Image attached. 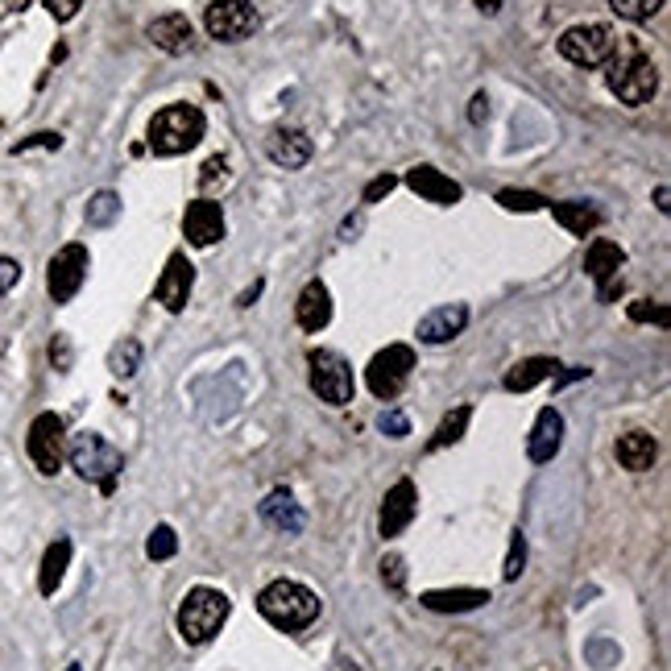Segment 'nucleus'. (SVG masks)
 I'll return each mask as SVG.
<instances>
[{
	"mask_svg": "<svg viewBox=\"0 0 671 671\" xmlns=\"http://www.w3.org/2000/svg\"><path fill=\"white\" fill-rule=\"evenodd\" d=\"M178 552V534L170 527H154V534L145 539V555L150 560H170Z\"/></svg>",
	"mask_w": 671,
	"mask_h": 671,
	"instance_id": "nucleus-34",
	"label": "nucleus"
},
{
	"mask_svg": "<svg viewBox=\"0 0 671 671\" xmlns=\"http://www.w3.org/2000/svg\"><path fill=\"white\" fill-rule=\"evenodd\" d=\"M87 266H92L87 245H80V240L62 245L59 254L50 257V266H46V291H50V298L55 303H71V298L80 295V286L87 282Z\"/></svg>",
	"mask_w": 671,
	"mask_h": 671,
	"instance_id": "nucleus-10",
	"label": "nucleus"
},
{
	"mask_svg": "<svg viewBox=\"0 0 671 671\" xmlns=\"http://www.w3.org/2000/svg\"><path fill=\"white\" fill-rule=\"evenodd\" d=\"M377 432L390 435V439H407V435H411V419L402 415L398 407H390V411H381V415H377Z\"/></svg>",
	"mask_w": 671,
	"mask_h": 671,
	"instance_id": "nucleus-36",
	"label": "nucleus"
},
{
	"mask_svg": "<svg viewBox=\"0 0 671 671\" xmlns=\"http://www.w3.org/2000/svg\"><path fill=\"white\" fill-rule=\"evenodd\" d=\"M145 34L166 55H191L196 50V25H191L187 13H162V17L145 25Z\"/></svg>",
	"mask_w": 671,
	"mask_h": 671,
	"instance_id": "nucleus-16",
	"label": "nucleus"
},
{
	"mask_svg": "<svg viewBox=\"0 0 671 671\" xmlns=\"http://www.w3.org/2000/svg\"><path fill=\"white\" fill-rule=\"evenodd\" d=\"M560 448H564V415H560L555 407H543L531 427L527 456H531V464H552Z\"/></svg>",
	"mask_w": 671,
	"mask_h": 671,
	"instance_id": "nucleus-20",
	"label": "nucleus"
},
{
	"mask_svg": "<svg viewBox=\"0 0 671 671\" xmlns=\"http://www.w3.org/2000/svg\"><path fill=\"white\" fill-rule=\"evenodd\" d=\"M183 233H187V240H191L196 249H212L216 240H224V208H220L216 199H196V203H187V212H183Z\"/></svg>",
	"mask_w": 671,
	"mask_h": 671,
	"instance_id": "nucleus-15",
	"label": "nucleus"
},
{
	"mask_svg": "<svg viewBox=\"0 0 671 671\" xmlns=\"http://www.w3.org/2000/svg\"><path fill=\"white\" fill-rule=\"evenodd\" d=\"M21 282V261L17 257H0V303L9 298V291Z\"/></svg>",
	"mask_w": 671,
	"mask_h": 671,
	"instance_id": "nucleus-38",
	"label": "nucleus"
},
{
	"mask_svg": "<svg viewBox=\"0 0 671 671\" xmlns=\"http://www.w3.org/2000/svg\"><path fill=\"white\" fill-rule=\"evenodd\" d=\"M564 365L555 361V356H527V361H518L510 374L502 377V386L510 390V395H527L534 386H543V381H552Z\"/></svg>",
	"mask_w": 671,
	"mask_h": 671,
	"instance_id": "nucleus-23",
	"label": "nucleus"
},
{
	"mask_svg": "<svg viewBox=\"0 0 671 671\" xmlns=\"http://www.w3.org/2000/svg\"><path fill=\"white\" fill-rule=\"evenodd\" d=\"M108 369L117 377H133L141 369V340H133V336H125L117 349L108 353Z\"/></svg>",
	"mask_w": 671,
	"mask_h": 671,
	"instance_id": "nucleus-29",
	"label": "nucleus"
},
{
	"mask_svg": "<svg viewBox=\"0 0 671 671\" xmlns=\"http://www.w3.org/2000/svg\"><path fill=\"white\" fill-rule=\"evenodd\" d=\"M257 295H261V282H254V286H249V291L240 295V303H237V307H249V303H254Z\"/></svg>",
	"mask_w": 671,
	"mask_h": 671,
	"instance_id": "nucleus-46",
	"label": "nucleus"
},
{
	"mask_svg": "<svg viewBox=\"0 0 671 671\" xmlns=\"http://www.w3.org/2000/svg\"><path fill=\"white\" fill-rule=\"evenodd\" d=\"M610 9L622 21H651L663 9V0H610Z\"/></svg>",
	"mask_w": 671,
	"mask_h": 671,
	"instance_id": "nucleus-33",
	"label": "nucleus"
},
{
	"mask_svg": "<svg viewBox=\"0 0 671 671\" xmlns=\"http://www.w3.org/2000/svg\"><path fill=\"white\" fill-rule=\"evenodd\" d=\"M407 187L423 196L427 203H439V208H448V203H460L464 199V187L448 178L444 170H435V166H411L407 170Z\"/></svg>",
	"mask_w": 671,
	"mask_h": 671,
	"instance_id": "nucleus-19",
	"label": "nucleus"
},
{
	"mask_svg": "<svg viewBox=\"0 0 671 671\" xmlns=\"http://www.w3.org/2000/svg\"><path fill=\"white\" fill-rule=\"evenodd\" d=\"M67 671H83V668H67Z\"/></svg>",
	"mask_w": 671,
	"mask_h": 671,
	"instance_id": "nucleus-50",
	"label": "nucleus"
},
{
	"mask_svg": "<svg viewBox=\"0 0 671 671\" xmlns=\"http://www.w3.org/2000/svg\"><path fill=\"white\" fill-rule=\"evenodd\" d=\"M224 175H228V162L220 158H208L203 162V175H199V187H216V183H224Z\"/></svg>",
	"mask_w": 671,
	"mask_h": 671,
	"instance_id": "nucleus-41",
	"label": "nucleus"
},
{
	"mask_svg": "<svg viewBox=\"0 0 671 671\" xmlns=\"http://www.w3.org/2000/svg\"><path fill=\"white\" fill-rule=\"evenodd\" d=\"M67 564H71V539H55L46 555H42V568H38V592L42 597H55L67 576Z\"/></svg>",
	"mask_w": 671,
	"mask_h": 671,
	"instance_id": "nucleus-27",
	"label": "nucleus"
},
{
	"mask_svg": "<svg viewBox=\"0 0 671 671\" xmlns=\"http://www.w3.org/2000/svg\"><path fill=\"white\" fill-rule=\"evenodd\" d=\"M203 133H208V117L199 113L196 104H170L150 120V138L145 141H150V150L158 158H175V154L196 150Z\"/></svg>",
	"mask_w": 671,
	"mask_h": 671,
	"instance_id": "nucleus-5",
	"label": "nucleus"
},
{
	"mask_svg": "<svg viewBox=\"0 0 671 671\" xmlns=\"http://www.w3.org/2000/svg\"><path fill=\"white\" fill-rule=\"evenodd\" d=\"M626 266V249L617 245V240H605V237H597L585 249V274L597 282V295H601V303H613V295L622 291V270Z\"/></svg>",
	"mask_w": 671,
	"mask_h": 671,
	"instance_id": "nucleus-12",
	"label": "nucleus"
},
{
	"mask_svg": "<svg viewBox=\"0 0 671 671\" xmlns=\"http://www.w3.org/2000/svg\"><path fill=\"white\" fill-rule=\"evenodd\" d=\"M25 452H30V460H34V469H38L42 476H59L62 464H67V423H62L55 411H42V415L30 423Z\"/></svg>",
	"mask_w": 671,
	"mask_h": 671,
	"instance_id": "nucleus-8",
	"label": "nucleus"
},
{
	"mask_svg": "<svg viewBox=\"0 0 671 671\" xmlns=\"http://www.w3.org/2000/svg\"><path fill=\"white\" fill-rule=\"evenodd\" d=\"M476 9H481V13H497V9H502V0H476Z\"/></svg>",
	"mask_w": 671,
	"mask_h": 671,
	"instance_id": "nucleus-48",
	"label": "nucleus"
},
{
	"mask_svg": "<svg viewBox=\"0 0 671 671\" xmlns=\"http://www.w3.org/2000/svg\"><path fill=\"white\" fill-rule=\"evenodd\" d=\"M617 464L626 469V473H647L655 464V456H659V444H655L651 432H626L617 435Z\"/></svg>",
	"mask_w": 671,
	"mask_h": 671,
	"instance_id": "nucleus-25",
	"label": "nucleus"
},
{
	"mask_svg": "<svg viewBox=\"0 0 671 671\" xmlns=\"http://www.w3.org/2000/svg\"><path fill=\"white\" fill-rule=\"evenodd\" d=\"M307 369H311V390L319 395V402H328V407H349L353 402V365L336 349H311Z\"/></svg>",
	"mask_w": 671,
	"mask_h": 671,
	"instance_id": "nucleus-6",
	"label": "nucleus"
},
{
	"mask_svg": "<svg viewBox=\"0 0 671 671\" xmlns=\"http://www.w3.org/2000/svg\"><path fill=\"white\" fill-rule=\"evenodd\" d=\"M203 30H208V38L237 46L257 30V9L249 0H212L203 13Z\"/></svg>",
	"mask_w": 671,
	"mask_h": 671,
	"instance_id": "nucleus-11",
	"label": "nucleus"
},
{
	"mask_svg": "<svg viewBox=\"0 0 671 671\" xmlns=\"http://www.w3.org/2000/svg\"><path fill=\"white\" fill-rule=\"evenodd\" d=\"M613 46H617V34H613V25H605V21L573 25V30H564L560 42H555V50L568 62H576V67H605Z\"/></svg>",
	"mask_w": 671,
	"mask_h": 671,
	"instance_id": "nucleus-7",
	"label": "nucleus"
},
{
	"mask_svg": "<svg viewBox=\"0 0 671 671\" xmlns=\"http://www.w3.org/2000/svg\"><path fill=\"white\" fill-rule=\"evenodd\" d=\"M257 613H261L274 631L298 634L319 617V592L307 589L303 580L282 576V580H270L266 589L257 592Z\"/></svg>",
	"mask_w": 671,
	"mask_h": 671,
	"instance_id": "nucleus-2",
	"label": "nucleus"
},
{
	"mask_svg": "<svg viewBox=\"0 0 671 671\" xmlns=\"http://www.w3.org/2000/svg\"><path fill=\"white\" fill-rule=\"evenodd\" d=\"M655 208H659V212H668L671 203H668V187H659V191H655Z\"/></svg>",
	"mask_w": 671,
	"mask_h": 671,
	"instance_id": "nucleus-47",
	"label": "nucleus"
},
{
	"mask_svg": "<svg viewBox=\"0 0 671 671\" xmlns=\"http://www.w3.org/2000/svg\"><path fill=\"white\" fill-rule=\"evenodd\" d=\"M469 328V307L464 303H448V307H435L419 319V340L423 344H448Z\"/></svg>",
	"mask_w": 671,
	"mask_h": 671,
	"instance_id": "nucleus-22",
	"label": "nucleus"
},
{
	"mask_svg": "<svg viewBox=\"0 0 671 671\" xmlns=\"http://www.w3.org/2000/svg\"><path fill=\"white\" fill-rule=\"evenodd\" d=\"M469 120H473V125H485V120H490V96H485V92H476V96H473Z\"/></svg>",
	"mask_w": 671,
	"mask_h": 671,
	"instance_id": "nucleus-44",
	"label": "nucleus"
},
{
	"mask_svg": "<svg viewBox=\"0 0 671 671\" xmlns=\"http://www.w3.org/2000/svg\"><path fill=\"white\" fill-rule=\"evenodd\" d=\"M34 145H42V150H59L62 138L59 133H34V138H25L13 145V154H25V150H34Z\"/></svg>",
	"mask_w": 671,
	"mask_h": 671,
	"instance_id": "nucleus-43",
	"label": "nucleus"
},
{
	"mask_svg": "<svg viewBox=\"0 0 671 671\" xmlns=\"http://www.w3.org/2000/svg\"><path fill=\"white\" fill-rule=\"evenodd\" d=\"M257 514H261V522H266V527H274V531L286 534V539L303 534V527H307V514H303V506H298V502L286 494V490H274V494H266V502L257 506Z\"/></svg>",
	"mask_w": 671,
	"mask_h": 671,
	"instance_id": "nucleus-21",
	"label": "nucleus"
},
{
	"mask_svg": "<svg viewBox=\"0 0 671 671\" xmlns=\"http://www.w3.org/2000/svg\"><path fill=\"white\" fill-rule=\"evenodd\" d=\"M377 568H381V580H386V589L390 592L407 589V560H402V555H386Z\"/></svg>",
	"mask_w": 671,
	"mask_h": 671,
	"instance_id": "nucleus-35",
	"label": "nucleus"
},
{
	"mask_svg": "<svg viewBox=\"0 0 671 671\" xmlns=\"http://www.w3.org/2000/svg\"><path fill=\"white\" fill-rule=\"evenodd\" d=\"M419 605L432 613H469L490 605V589H432L419 597Z\"/></svg>",
	"mask_w": 671,
	"mask_h": 671,
	"instance_id": "nucleus-24",
	"label": "nucleus"
},
{
	"mask_svg": "<svg viewBox=\"0 0 671 671\" xmlns=\"http://www.w3.org/2000/svg\"><path fill=\"white\" fill-rule=\"evenodd\" d=\"M42 4H46V13L55 21H71L83 9V0H42Z\"/></svg>",
	"mask_w": 671,
	"mask_h": 671,
	"instance_id": "nucleus-42",
	"label": "nucleus"
},
{
	"mask_svg": "<svg viewBox=\"0 0 671 671\" xmlns=\"http://www.w3.org/2000/svg\"><path fill=\"white\" fill-rule=\"evenodd\" d=\"M469 423H473V407H456V411H448V415L439 419L435 435L427 439V452H439V448H452V444H460L464 432H469Z\"/></svg>",
	"mask_w": 671,
	"mask_h": 671,
	"instance_id": "nucleus-28",
	"label": "nucleus"
},
{
	"mask_svg": "<svg viewBox=\"0 0 671 671\" xmlns=\"http://www.w3.org/2000/svg\"><path fill=\"white\" fill-rule=\"evenodd\" d=\"M295 323L303 332H323V328L332 323V291H328V282L311 278V282L298 291Z\"/></svg>",
	"mask_w": 671,
	"mask_h": 671,
	"instance_id": "nucleus-17",
	"label": "nucleus"
},
{
	"mask_svg": "<svg viewBox=\"0 0 671 671\" xmlns=\"http://www.w3.org/2000/svg\"><path fill=\"white\" fill-rule=\"evenodd\" d=\"M497 203H502L506 212H539V208H548V199L539 196V191H518V187L497 191Z\"/></svg>",
	"mask_w": 671,
	"mask_h": 671,
	"instance_id": "nucleus-31",
	"label": "nucleus"
},
{
	"mask_svg": "<svg viewBox=\"0 0 671 671\" xmlns=\"http://www.w3.org/2000/svg\"><path fill=\"white\" fill-rule=\"evenodd\" d=\"M398 187V178L395 175H377L369 187H365V196H361V203H377V199H386L390 191Z\"/></svg>",
	"mask_w": 671,
	"mask_h": 671,
	"instance_id": "nucleus-39",
	"label": "nucleus"
},
{
	"mask_svg": "<svg viewBox=\"0 0 671 671\" xmlns=\"http://www.w3.org/2000/svg\"><path fill=\"white\" fill-rule=\"evenodd\" d=\"M191 291H196V266L187 261L183 249H175V254L166 257V270H162V278L154 282V298H158L170 316H178V311L187 307Z\"/></svg>",
	"mask_w": 671,
	"mask_h": 671,
	"instance_id": "nucleus-14",
	"label": "nucleus"
},
{
	"mask_svg": "<svg viewBox=\"0 0 671 671\" xmlns=\"http://www.w3.org/2000/svg\"><path fill=\"white\" fill-rule=\"evenodd\" d=\"M527 573V534L514 531L510 534V552H506V564H502V580H518V576Z\"/></svg>",
	"mask_w": 671,
	"mask_h": 671,
	"instance_id": "nucleus-32",
	"label": "nucleus"
},
{
	"mask_svg": "<svg viewBox=\"0 0 671 671\" xmlns=\"http://www.w3.org/2000/svg\"><path fill=\"white\" fill-rule=\"evenodd\" d=\"M67 464L75 469V473L87 481V485H96L99 494L108 497L117 490V476L125 469V456L96 432H80L67 439Z\"/></svg>",
	"mask_w": 671,
	"mask_h": 671,
	"instance_id": "nucleus-4",
	"label": "nucleus"
},
{
	"mask_svg": "<svg viewBox=\"0 0 671 671\" xmlns=\"http://www.w3.org/2000/svg\"><path fill=\"white\" fill-rule=\"evenodd\" d=\"M25 4H30V0H13V9H25Z\"/></svg>",
	"mask_w": 671,
	"mask_h": 671,
	"instance_id": "nucleus-49",
	"label": "nucleus"
},
{
	"mask_svg": "<svg viewBox=\"0 0 671 671\" xmlns=\"http://www.w3.org/2000/svg\"><path fill=\"white\" fill-rule=\"evenodd\" d=\"M580 377H589V369H585V365H576V369H564V374H555L552 386L560 390V386H568V381H580Z\"/></svg>",
	"mask_w": 671,
	"mask_h": 671,
	"instance_id": "nucleus-45",
	"label": "nucleus"
},
{
	"mask_svg": "<svg viewBox=\"0 0 671 671\" xmlns=\"http://www.w3.org/2000/svg\"><path fill=\"white\" fill-rule=\"evenodd\" d=\"M117 216H120L117 191H96V196L87 199V224H92V228H108Z\"/></svg>",
	"mask_w": 671,
	"mask_h": 671,
	"instance_id": "nucleus-30",
	"label": "nucleus"
},
{
	"mask_svg": "<svg viewBox=\"0 0 671 671\" xmlns=\"http://www.w3.org/2000/svg\"><path fill=\"white\" fill-rule=\"evenodd\" d=\"M605 83H610V92L622 99L626 108H643V104L659 92V71H655V62L643 55L638 42L617 38L613 55L605 59Z\"/></svg>",
	"mask_w": 671,
	"mask_h": 671,
	"instance_id": "nucleus-1",
	"label": "nucleus"
},
{
	"mask_svg": "<svg viewBox=\"0 0 671 671\" xmlns=\"http://www.w3.org/2000/svg\"><path fill=\"white\" fill-rule=\"evenodd\" d=\"M411 369H415V349H411V344H386V349L369 361L365 386H369L374 398H381V402H395V398L407 390Z\"/></svg>",
	"mask_w": 671,
	"mask_h": 671,
	"instance_id": "nucleus-9",
	"label": "nucleus"
},
{
	"mask_svg": "<svg viewBox=\"0 0 671 671\" xmlns=\"http://www.w3.org/2000/svg\"><path fill=\"white\" fill-rule=\"evenodd\" d=\"M228 613H233L228 592L212 589V585H196L183 597V605H178V638L187 647H203V643H212L224 631Z\"/></svg>",
	"mask_w": 671,
	"mask_h": 671,
	"instance_id": "nucleus-3",
	"label": "nucleus"
},
{
	"mask_svg": "<svg viewBox=\"0 0 671 671\" xmlns=\"http://www.w3.org/2000/svg\"><path fill=\"white\" fill-rule=\"evenodd\" d=\"M631 319L634 323H659V328H668L671 316H668V307H655L651 298H638V303H631Z\"/></svg>",
	"mask_w": 671,
	"mask_h": 671,
	"instance_id": "nucleus-37",
	"label": "nucleus"
},
{
	"mask_svg": "<svg viewBox=\"0 0 671 671\" xmlns=\"http://www.w3.org/2000/svg\"><path fill=\"white\" fill-rule=\"evenodd\" d=\"M266 154L282 170H303L311 162V154H316V145H311V138L303 129H274L266 138Z\"/></svg>",
	"mask_w": 671,
	"mask_h": 671,
	"instance_id": "nucleus-18",
	"label": "nucleus"
},
{
	"mask_svg": "<svg viewBox=\"0 0 671 671\" xmlns=\"http://www.w3.org/2000/svg\"><path fill=\"white\" fill-rule=\"evenodd\" d=\"M552 216L573 233V237H589L601 228V208L589 203V199H564V203H552Z\"/></svg>",
	"mask_w": 671,
	"mask_h": 671,
	"instance_id": "nucleus-26",
	"label": "nucleus"
},
{
	"mask_svg": "<svg viewBox=\"0 0 671 671\" xmlns=\"http://www.w3.org/2000/svg\"><path fill=\"white\" fill-rule=\"evenodd\" d=\"M415 514H419V490L411 476H402V481H395V485L386 490V497H381V514H377V531H381V539H398V534L415 522Z\"/></svg>",
	"mask_w": 671,
	"mask_h": 671,
	"instance_id": "nucleus-13",
	"label": "nucleus"
},
{
	"mask_svg": "<svg viewBox=\"0 0 671 671\" xmlns=\"http://www.w3.org/2000/svg\"><path fill=\"white\" fill-rule=\"evenodd\" d=\"M50 361H55V369H59V374L71 369V340H67L62 332L50 340Z\"/></svg>",
	"mask_w": 671,
	"mask_h": 671,
	"instance_id": "nucleus-40",
	"label": "nucleus"
}]
</instances>
